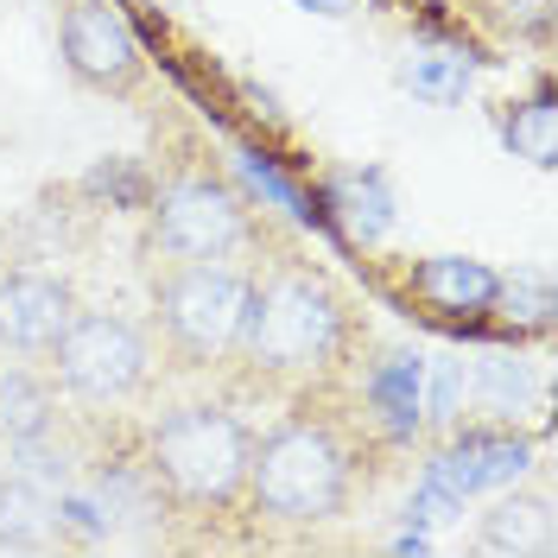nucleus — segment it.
<instances>
[{
  "label": "nucleus",
  "instance_id": "nucleus-1",
  "mask_svg": "<svg viewBox=\"0 0 558 558\" xmlns=\"http://www.w3.org/2000/svg\"><path fill=\"white\" fill-rule=\"evenodd\" d=\"M343 299L317 274H274L247 279L235 349L260 375H312L343 349Z\"/></svg>",
  "mask_w": 558,
  "mask_h": 558
},
{
  "label": "nucleus",
  "instance_id": "nucleus-2",
  "mask_svg": "<svg viewBox=\"0 0 558 558\" xmlns=\"http://www.w3.org/2000/svg\"><path fill=\"white\" fill-rule=\"evenodd\" d=\"M247 501L279 526H317L337 521L349 501V451L337 445L330 425L317 418H292L267 432L247 451Z\"/></svg>",
  "mask_w": 558,
  "mask_h": 558
},
{
  "label": "nucleus",
  "instance_id": "nucleus-3",
  "mask_svg": "<svg viewBox=\"0 0 558 558\" xmlns=\"http://www.w3.org/2000/svg\"><path fill=\"white\" fill-rule=\"evenodd\" d=\"M247 425L229 407H172V413L153 425L146 438V470L159 476L166 501H184V508H229L247 488Z\"/></svg>",
  "mask_w": 558,
  "mask_h": 558
},
{
  "label": "nucleus",
  "instance_id": "nucleus-4",
  "mask_svg": "<svg viewBox=\"0 0 558 558\" xmlns=\"http://www.w3.org/2000/svg\"><path fill=\"white\" fill-rule=\"evenodd\" d=\"M242 305H247V274H235L229 260H172V274L153 286L159 330L191 368L222 362L235 349Z\"/></svg>",
  "mask_w": 558,
  "mask_h": 558
},
{
  "label": "nucleus",
  "instance_id": "nucleus-5",
  "mask_svg": "<svg viewBox=\"0 0 558 558\" xmlns=\"http://www.w3.org/2000/svg\"><path fill=\"white\" fill-rule=\"evenodd\" d=\"M45 355H51V381L64 387L70 400H83V407H121V400H134L140 387H146V368H153L146 330L114 312H76L64 324V337Z\"/></svg>",
  "mask_w": 558,
  "mask_h": 558
},
{
  "label": "nucleus",
  "instance_id": "nucleus-6",
  "mask_svg": "<svg viewBox=\"0 0 558 558\" xmlns=\"http://www.w3.org/2000/svg\"><path fill=\"white\" fill-rule=\"evenodd\" d=\"M153 242L172 260H229L247 242V209L216 178H172L153 197Z\"/></svg>",
  "mask_w": 558,
  "mask_h": 558
},
{
  "label": "nucleus",
  "instance_id": "nucleus-7",
  "mask_svg": "<svg viewBox=\"0 0 558 558\" xmlns=\"http://www.w3.org/2000/svg\"><path fill=\"white\" fill-rule=\"evenodd\" d=\"M58 45H64L70 76L89 83V89H108V96H128L140 83V70H146L140 38L114 0H64Z\"/></svg>",
  "mask_w": 558,
  "mask_h": 558
},
{
  "label": "nucleus",
  "instance_id": "nucleus-8",
  "mask_svg": "<svg viewBox=\"0 0 558 558\" xmlns=\"http://www.w3.org/2000/svg\"><path fill=\"white\" fill-rule=\"evenodd\" d=\"M70 317H76L70 279L38 274V267L0 274V349L7 355H45V349L64 337Z\"/></svg>",
  "mask_w": 558,
  "mask_h": 558
},
{
  "label": "nucleus",
  "instance_id": "nucleus-9",
  "mask_svg": "<svg viewBox=\"0 0 558 558\" xmlns=\"http://www.w3.org/2000/svg\"><path fill=\"white\" fill-rule=\"evenodd\" d=\"M526 470H533V445H526V438H514V432H463V438H451L445 451L425 463L418 483L445 488L451 501H470V495H483V488L521 483Z\"/></svg>",
  "mask_w": 558,
  "mask_h": 558
},
{
  "label": "nucleus",
  "instance_id": "nucleus-10",
  "mask_svg": "<svg viewBox=\"0 0 558 558\" xmlns=\"http://www.w3.org/2000/svg\"><path fill=\"white\" fill-rule=\"evenodd\" d=\"M89 501H96V514H102L108 533H153L159 526V508H166V488L159 476L146 470V457L140 463H89V488H83Z\"/></svg>",
  "mask_w": 558,
  "mask_h": 558
},
{
  "label": "nucleus",
  "instance_id": "nucleus-11",
  "mask_svg": "<svg viewBox=\"0 0 558 558\" xmlns=\"http://www.w3.org/2000/svg\"><path fill=\"white\" fill-rule=\"evenodd\" d=\"M539 407V368L526 355H508V349H488V355H470V381H463V413H483L495 425H514Z\"/></svg>",
  "mask_w": 558,
  "mask_h": 558
},
{
  "label": "nucleus",
  "instance_id": "nucleus-12",
  "mask_svg": "<svg viewBox=\"0 0 558 558\" xmlns=\"http://www.w3.org/2000/svg\"><path fill=\"white\" fill-rule=\"evenodd\" d=\"M476 539H483V553H501V558H553L558 546L553 501L546 495H501L483 514Z\"/></svg>",
  "mask_w": 558,
  "mask_h": 558
},
{
  "label": "nucleus",
  "instance_id": "nucleus-13",
  "mask_svg": "<svg viewBox=\"0 0 558 558\" xmlns=\"http://www.w3.org/2000/svg\"><path fill=\"white\" fill-rule=\"evenodd\" d=\"M418 400H425V362H418L413 349H393V355H381L368 368V407L387 425V438H400V445L418 438V425H425Z\"/></svg>",
  "mask_w": 558,
  "mask_h": 558
},
{
  "label": "nucleus",
  "instance_id": "nucleus-14",
  "mask_svg": "<svg viewBox=\"0 0 558 558\" xmlns=\"http://www.w3.org/2000/svg\"><path fill=\"white\" fill-rule=\"evenodd\" d=\"M58 539H64V526H58V495L26 483V476H13V470H0V546L38 553V546H58Z\"/></svg>",
  "mask_w": 558,
  "mask_h": 558
},
{
  "label": "nucleus",
  "instance_id": "nucleus-15",
  "mask_svg": "<svg viewBox=\"0 0 558 558\" xmlns=\"http://www.w3.org/2000/svg\"><path fill=\"white\" fill-rule=\"evenodd\" d=\"M413 292L438 312H488L495 299V274L483 260H463V254H438V260H418L413 267Z\"/></svg>",
  "mask_w": 558,
  "mask_h": 558
},
{
  "label": "nucleus",
  "instance_id": "nucleus-16",
  "mask_svg": "<svg viewBox=\"0 0 558 558\" xmlns=\"http://www.w3.org/2000/svg\"><path fill=\"white\" fill-rule=\"evenodd\" d=\"M400 89L425 108H451L470 89V58L463 51H445V45H418V51L400 58Z\"/></svg>",
  "mask_w": 558,
  "mask_h": 558
},
{
  "label": "nucleus",
  "instance_id": "nucleus-17",
  "mask_svg": "<svg viewBox=\"0 0 558 558\" xmlns=\"http://www.w3.org/2000/svg\"><path fill=\"white\" fill-rule=\"evenodd\" d=\"M330 209L343 216V229L355 242H375L387 235V222H393V197H387V178L381 172H343L330 184Z\"/></svg>",
  "mask_w": 558,
  "mask_h": 558
},
{
  "label": "nucleus",
  "instance_id": "nucleus-18",
  "mask_svg": "<svg viewBox=\"0 0 558 558\" xmlns=\"http://www.w3.org/2000/svg\"><path fill=\"white\" fill-rule=\"evenodd\" d=\"M58 425V393L45 375L33 368H7L0 375V438H26V432H45Z\"/></svg>",
  "mask_w": 558,
  "mask_h": 558
},
{
  "label": "nucleus",
  "instance_id": "nucleus-19",
  "mask_svg": "<svg viewBox=\"0 0 558 558\" xmlns=\"http://www.w3.org/2000/svg\"><path fill=\"white\" fill-rule=\"evenodd\" d=\"M501 140H508L521 159H533L539 172L558 166V102H553V89H539L533 102L514 108V114L501 121Z\"/></svg>",
  "mask_w": 558,
  "mask_h": 558
},
{
  "label": "nucleus",
  "instance_id": "nucleus-20",
  "mask_svg": "<svg viewBox=\"0 0 558 558\" xmlns=\"http://www.w3.org/2000/svg\"><path fill=\"white\" fill-rule=\"evenodd\" d=\"M488 312L501 317V324H514V330H553V286L546 279H495V299H488Z\"/></svg>",
  "mask_w": 558,
  "mask_h": 558
},
{
  "label": "nucleus",
  "instance_id": "nucleus-21",
  "mask_svg": "<svg viewBox=\"0 0 558 558\" xmlns=\"http://www.w3.org/2000/svg\"><path fill=\"white\" fill-rule=\"evenodd\" d=\"M425 368H432V387H425L418 413L432 418L438 432H457V418H463V381H470V355H438V362H425Z\"/></svg>",
  "mask_w": 558,
  "mask_h": 558
},
{
  "label": "nucleus",
  "instance_id": "nucleus-22",
  "mask_svg": "<svg viewBox=\"0 0 558 558\" xmlns=\"http://www.w3.org/2000/svg\"><path fill=\"white\" fill-rule=\"evenodd\" d=\"M242 172H247V184H260V191H267L274 204H286L292 216H312V209H305V197H299V191H292V184L274 172V159H260V153H242Z\"/></svg>",
  "mask_w": 558,
  "mask_h": 558
},
{
  "label": "nucleus",
  "instance_id": "nucleus-23",
  "mask_svg": "<svg viewBox=\"0 0 558 558\" xmlns=\"http://www.w3.org/2000/svg\"><path fill=\"white\" fill-rule=\"evenodd\" d=\"M305 13H324V20H343V13H355V0H299Z\"/></svg>",
  "mask_w": 558,
  "mask_h": 558
},
{
  "label": "nucleus",
  "instance_id": "nucleus-24",
  "mask_svg": "<svg viewBox=\"0 0 558 558\" xmlns=\"http://www.w3.org/2000/svg\"><path fill=\"white\" fill-rule=\"evenodd\" d=\"M178 7H191V0H178Z\"/></svg>",
  "mask_w": 558,
  "mask_h": 558
}]
</instances>
